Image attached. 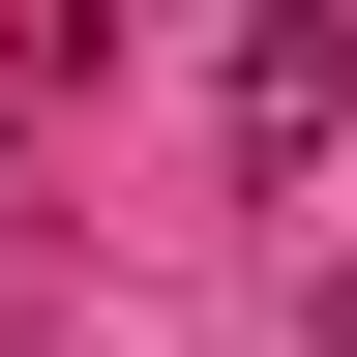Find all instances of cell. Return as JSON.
Segmentation results:
<instances>
[{
	"mask_svg": "<svg viewBox=\"0 0 357 357\" xmlns=\"http://www.w3.org/2000/svg\"><path fill=\"white\" fill-rule=\"evenodd\" d=\"M208 119H238V178H328V119H357V0H238V30H208Z\"/></svg>",
	"mask_w": 357,
	"mask_h": 357,
	"instance_id": "6da1fadb",
	"label": "cell"
},
{
	"mask_svg": "<svg viewBox=\"0 0 357 357\" xmlns=\"http://www.w3.org/2000/svg\"><path fill=\"white\" fill-rule=\"evenodd\" d=\"M328 357H357V268H328Z\"/></svg>",
	"mask_w": 357,
	"mask_h": 357,
	"instance_id": "7a4b0ae2",
	"label": "cell"
}]
</instances>
